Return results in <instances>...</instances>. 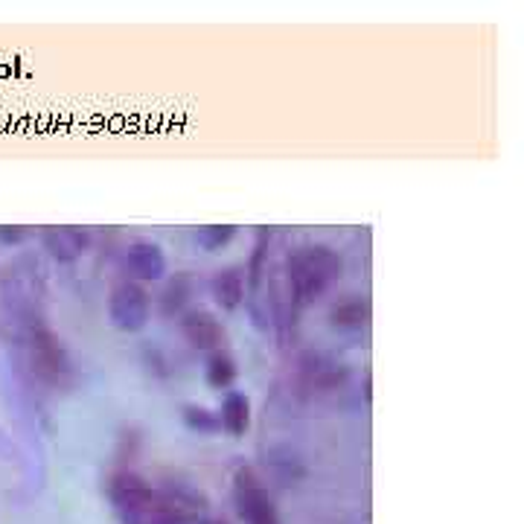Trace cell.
Instances as JSON below:
<instances>
[{"label":"cell","instance_id":"cell-1","mask_svg":"<svg viewBox=\"0 0 524 524\" xmlns=\"http://www.w3.org/2000/svg\"><path fill=\"white\" fill-rule=\"evenodd\" d=\"M341 274V257L329 245H303L286 260V280L289 295L297 309L309 306L315 297H321Z\"/></svg>","mask_w":524,"mask_h":524},{"label":"cell","instance_id":"cell-10","mask_svg":"<svg viewBox=\"0 0 524 524\" xmlns=\"http://www.w3.org/2000/svg\"><path fill=\"white\" fill-rule=\"evenodd\" d=\"M216 414H219V428H225L230 437H242L251 428V399L245 393L228 391Z\"/></svg>","mask_w":524,"mask_h":524},{"label":"cell","instance_id":"cell-8","mask_svg":"<svg viewBox=\"0 0 524 524\" xmlns=\"http://www.w3.org/2000/svg\"><path fill=\"white\" fill-rule=\"evenodd\" d=\"M41 245L56 262H76L91 248V233L82 228H47L41 230Z\"/></svg>","mask_w":524,"mask_h":524},{"label":"cell","instance_id":"cell-13","mask_svg":"<svg viewBox=\"0 0 524 524\" xmlns=\"http://www.w3.org/2000/svg\"><path fill=\"white\" fill-rule=\"evenodd\" d=\"M190 297H193V280H190L187 274L172 277V280L166 283L164 292H161V312H164L166 318L181 315L184 306L190 303Z\"/></svg>","mask_w":524,"mask_h":524},{"label":"cell","instance_id":"cell-12","mask_svg":"<svg viewBox=\"0 0 524 524\" xmlns=\"http://www.w3.org/2000/svg\"><path fill=\"white\" fill-rule=\"evenodd\" d=\"M236 376H239V367H236L230 353H225V350L210 353L207 367H204V379L213 391H228L230 385L236 382Z\"/></svg>","mask_w":524,"mask_h":524},{"label":"cell","instance_id":"cell-3","mask_svg":"<svg viewBox=\"0 0 524 524\" xmlns=\"http://www.w3.org/2000/svg\"><path fill=\"white\" fill-rule=\"evenodd\" d=\"M149 318H152V297L146 292V286L123 280L111 289V295H108L111 327L134 335V332H143L149 327Z\"/></svg>","mask_w":524,"mask_h":524},{"label":"cell","instance_id":"cell-15","mask_svg":"<svg viewBox=\"0 0 524 524\" xmlns=\"http://www.w3.org/2000/svg\"><path fill=\"white\" fill-rule=\"evenodd\" d=\"M184 423L187 428H193V431H201V434H210V431H216L219 428V414L213 411V408H207V405H184Z\"/></svg>","mask_w":524,"mask_h":524},{"label":"cell","instance_id":"cell-7","mask_svg":"<svg viewBox=\"0 0 524 524\" xmlns=\"http://www.w3.org/2000/svg\"><path fill=\"white\" fill-rule=\"evenodd\" d=\"M181 335H184V341L193 350H201V353H216L225 344V327H222V321L213 312H207V309H190V312H184L181 315Z\"/></svg>","mask_w":524,"mask_h":524},{"label":"cell","instance_id":"cell-11","mask_svg":"<svg viewBox=\"0 0 524 524\" xmlns=\"http://www.w3.org/2000/svg\"><path fill=\"white\" fill-rule=\"evenodd\" d=\"M329 321H332V327L347 329V332L364 329L370 321V303L361 297H347L329 309Z\"/></svg>","mask_w":524,"mask_h":524},{"label":"cell","instance_id":"cell-4","mask_svg":"<svg viewBox=\"0 0 524 524\" xmlns=\"http://www.w3.org/2000/svg\"><path fill=\"white\" fill-rule=\"evenodd\" d=\"M30 356H33L35 373L41 379H47L50 385H65L70 376V359L62 341L47 327H35L30 332Z\"/></svg>","mask_w":524,"mask_h":524},{"label":"cell","instance_id":"cell-9","mask_svg":"<svg viewBox=\"0 0 524 524\" xmlns=\"http://www.w3.org/2000/svg\"><path fill=\"white\" fill-rule=\"evenodd\" d=\"M245 286H248L245 268L242 265H228V268L216 271V277L210 283V292L225 312H233L245 303Z\"/></svg>","mask_w":524,"mask_h":524},{"label":"cell","instance_id":"cell-5","mask_svg":"<svg viewBox=\"0 0 524 524\" xmlns=\"http://www.w3.org/2000/svg\"><path fill=\"white\" fill-rule=\"evenodd\" d=\"M123 271L131 283H158L166 277L164 248L152 239H134L123 251Z\"/></svg>","mask_w":524,"mask_h":524},{"label":"cell","instance_id":"cell-16","mask_svg":"<svg viewBox=\"0 0 524 524\" xmlns=\"http://www.w3.org/2000/svg\"><path fill=\"white\" fill-rule=\"evenodd\" d=\"M27 239V230L24 228H0V242L3 245H18Z\"/></svg>","mask_w":524,"mask_h":524},{"label":"cell","instance_id":"cell-2","mask_svg":"<svg viewBox=\"0 0 524 524\" xmlns=\"http://www.w3.org/2000/svg\"><path fill=\"white\" fill-rule=\"evenodd\" d=\"M111 498L117 504V513L126 524H175L181 519L178 501L155 492L137 475H117L111 484Z\"/></svg>","mask_w":524,"mask_h":524},{"label":"cell","instance_id":"cell-14","mask_svg":"<svg viewBox=\"0 0 524 524\" xmlns=\"http://www.w3.org/2000/svg\"><path fill=\"white\" fill-rule=\"evenodd\" d=\"M193 239H196V245L201 251H207V254H216V251H222L225 245H230L233 239H236V228L233 225H210V228H198L193 233Z\"/></svg>","mask_w":524,"mask_h":524},{"label":"cell","instance_id":"cell-6","mask_svg":"<svg viewBox=\"0 0 524 524\" xmlns=\"http://www.w3.org/2000/svg\"><path fill=\"white\" fill-rule=\"evenodd\" d=\"M236 504L248 524H277L274 501L262 490V484L254 478L251 469H242L236 475Z\"/></svg>","mask_w":524,"mask_h":524}]
</instances>
